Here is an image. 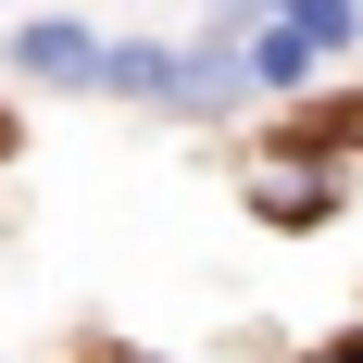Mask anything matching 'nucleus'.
<instances>
[{
  "label": "nucleus",
  "mask_w": 363,
  "mask_h": 363,
  "mask_svg": "<svg viewBox=\"0 0 363 363\" xmlns=\"http://www.w3.org/2000/svg\"><path fill=\"white\" fill-rule=\"evenodd\" d=\"M13 75H38V88H101V38L63 26V13H26L13 26Z\"/></svg>",
  "instance_id": "nucleus-1"
},
{
  "label": "nucleus",
  "mask_w": 363,
  "mask_h": 363,
  "mask_svg": "<svg viewBox=\"0 0 363 363\" xmlns=\"http://www.w3.org/2000/svg\"><path fill=\"white\" fill-rule=\"evenodd\" d=\"M251 201H263V225H326L338 176H326V163H263V176H251Z\"/></svg>",
  "instance_id": "nucleus-2"
},
{
  "label": "nucleus",
  "mask_w": 363,
  "mask_h": 363,
  "mask_svg": "<svg viewBox=\"0 0 363 363\" xmlns=\"http://www.w3.org/2000/svg\"><path fill=\"white\" fill-rule=\"evenodd\" d=\"M313 63H326V50H313L301 26H276V13H263V26H251V50H238V75H251V88H301Z\"/></svg>",
  "instance_id": "nucleus-3"
},
{
  "label": "nucleus",
  "mask_w": 363,
  "mask_h": 363,
  "mask_svg": "<svg viewBox=\"0 0 363 363\" xmlns=\"http://www.w3.org/2000/svg\"><path fill=\"white\" fill-rule=\"evenodd\" d=\"M276 26H301L313 50H351V38H363V0H276Z\"/></svg>",
  "instance_id": "nucleus-4"
},
{
  "label": "nucleus",
  "mask_w": 363,
  "mask_h": 363,
  "mask_svg": "<svg viewBox=\"0 0 363 363\" xmlns=\"http://www.w3.org/2000/svg\"><path fill=\"white\" fill-rule=\"evenodd\" d=\"M263 13H276V0H213V38H251Z\"/></svg>",
  "instance_id": "nucleus-5"
},
{
  "label": "nucleus",
  "mask_w": 363,
  "mask_h": 363,
  "mask_svg": "<svg viewBox=\"0 0 363 363\" xmlns=\"http://www.w3.org/2000/svg\"><path fill=\"white\" fill-rule=\"evenodd\" d=\"M326 363H363V338H338V351H326Z\"/></svg>",
  "instance_id": "nucleus-6"
}]
</instances>
